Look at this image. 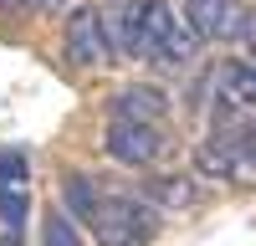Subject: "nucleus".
<instances>
[{"label":"nucleus","instance_id":"obj_16","mask_svg":"<svg viewBox=\"0 0 256 246\" xmlns=\"http://www.w3.org/2000/svg\"><path fill=\"white\" fill-rule=\"evenodd\" d=\"M0 246H20V231H6V236H0Z\"/></svg>","mask_w":256,"mask_h":246},{"label":"nucleus","instance_id":"obj_13","mask_svg":"<svg viewBox=\"0 0 256 246\" xmlns=\"http://www.w3.org/2000/svg\"><path fill=\"white\" fill-rule=\"evenodd\" d=\"M0 184H31V159L20 149H0Z\"/></svg>","mask_w":256,"mask_h":246},{"label":"nucleus","instance_id":"obj_4","mask_svg":"<svg viewBox=\"0 0 256 246\" xmlns=\"http://www.w3.org/2000/svg\"><path fill=\"white\" fill-rule=\"evenodd\" d=\"M184 26L195 41H241L246 16L236 0H184Z\"/></svg>","mask_w":256,"mask_h":246},{"label":"nucleus","instance_id":"obj_7","mask_svg":"<svg viewBox=\"0 0 256 246\" xmlns=\"http://www.w3.org/2000/svg\"><path fill=\"white\" fill-rule=\"evenodd\" d=\"M113 118H134V123H148V128H159V123L169 118V98L159 88H123L113 98Z\"/></svg>","mask_w":256,"mask_h":246},{"label":"nucleus","instance_id":"obj_2","mask_svg":"<svg viewBox=\"0 0 256 246\" xmlns=\"http://www.w3.org/2000/svg\"><path fill=\"white\" fill-rule=\"evenodd\" d=\"M92 231H98V246H144L159 236V210L144 195H102Z\"/></svg>","mask_w":256,"mask_h":246},{"label":"nucleus","instance_id":"obj_8","mask_svg":"<svg viewBox=\"0 0 256 246\" xmlns=\"http://www.w3.org/2000/svg\"><path fill=\"white\" fill-rule=\"evenodd\" d=\"M144 200L154 205V210H190V205H195V184L184 174H159V180L144 184Z\"/></svg>","mask_w":256,"mask_h":246},{"label":"nucleus","instance_id":"obj_14","mask_svg":"<svg viewBox=\"0 0 256 246\" xmlns=\"http://www.w3.org/2000/svg\"><path fill=\"white\" fill-rule=\"evenodd\" d=\"M62 0H0L6 16H31V10H56Z\"/></svg>","mask_w":256,"mask_h":246},{"label":"nucleus","instance_id":"obj_1","mask_svg":"<svg viewBox=\"0 0 256 246\" xmlns=\"http://www.w3.org/2000/svg\"><path fill=\"white\" fill-rule=\"evenodd\" d=\"M123 46H128V56H138V62L180 67V62H190L200 52V41L174 16L169 0H138V6H128V16H123Z\"/></svg>","mask_w":256,"mask_h":246},{"label":"nucleus","instance_id":"obj_15","mask_svg":"<svg viewBox=\"0 0 256 246\" xmlns=\"http://www.w3.org/2000/svg\"><path fill=\"white\" fill-rule=\"evenodd\" d=\"M241 41H246V46H251V52H256V20H251V26H246V31H241Z\"/></svg>","mask_w":256,"mask_h":246},{"label":"nucleus","instance_id":"obj_12","mask_svg":"<svg viewBox=\"0 0 256 246\" xmlns=\"http://www.w3.org/2000/svg\"><path fill=\"white\" fill-rule=\"evenodd\" d=\"M41 241L46 246H82V231H77V220H67L62 210L46 216V231H41Z\"/></svg>","mask_w":256,"mask_h":246},{"label":"nucleus","instance_id":"obj_6","mask_svg":"<svg viewBox=\"0 0 256 246\" xmlns=\"http://www.w3.org/2000/svg\"><path fill=\"white\" fill-rule=\"evenodd\" d=\"M210 82H216V108H256V62H220Z\"/></svg>","mask_w":256,"mask_h":246},{"label":"nucleus","instance_id":"obj_5","mask_svg":"<svg viewBox=\"0 0 256 246\" xmlns=\"http://www.w3.org/2000/svg\"><path fill=\"white\" fill-rule=\"evenodd\" d=\"M159 128H148V123H134V118H113L108 134H102V149H108L118 164H128V170H144V164H154L159 154Z\"/></svg>","mask_w":256,"mask_h":246},{"label":"nucleus","instance_id":"obj_10","mask_svg":"<svg viewBox=\"0 0 256 246\" xmlns=\"http://www.w3.org/2000/svg\"><path fill=\"white\" fill-rule=\"evenodd\" d=\"M31 216V190L26 184H0V226L6 231H20Z\"/></svg>","mask_w":256,"mask_h":246},{"label":"nucleus","instance_id":"obj_11","mask_svg":"<svg viewBox=\"0 0 256 246\" xmlns=\"http://www.w3.org/2000/svg\"><path fill=\"white\" fill-rule=\"evenodd\" d=\"M195 164H200V174H210V180H230V149H226V138H210V144H200Z\"/></svg>","mask_w":256,"mask_h":246},{"label":"nucleus","instance_id":"obj_3","mask_svg":"<svg viewBox=\"0 0 256 246\" xmlns=\"http://www.w3.org/2000/svg\"><path fill=\"white\" fill-rule=\"evenodd\" d=\"M62 52H67V62L82 67V72H98V67H108V62H113L108 26H102V10H98V6H72V10H67Z\"/></svg>","mask_w":256,"mask_h":246},{"label":"nucleus","instance_id":"obj_9","mask_svg":"<svg viewBox=\"0 0 256 246\" xmlns=\"http://www.w3.org/2000/svg\"><path fill=\"white\" fill-rule=\"evenodd\" d=\"M62 200H67V210H62L67 220H88L92 226L102 190H98V180H88V174H67V180H62Z\"/></svg>","mask_w":256,"mask_h":246}]
</instances>
